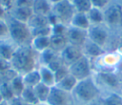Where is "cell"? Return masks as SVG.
Masks as SVG:
<instances>
[{
  "label": "cell",
  "instance_id": "obj_1",
  "mask_svg": "<svg viewBox=\"0 0 122 105\" xmlns=\"http://www.w3.org/2000/svg\"><path fill=\"white\" fill-rule=\"evenodd\" d=\"M35 52H36L30 46L17 47L12 58L10 59L11 69L21 75L36 69Z\"/></svg>",
  "mask_w": 122,
  "mask_h": 105
},
{
  "label": "cell",
  "instance_id": "obj_2",
  "mask_svg": "<svg viewBox=\"0 0 122 105\" xmlns=\"http://www.w3.org/2000/svg\"><path fill=\"white\" fill-rule=\"evenodd\" d=\"M9 27V38L17 46H30L32 35L27 23L15 20L9 14L6 17Z\"/></svg>",
  "mask_w": 122,
  "mask_h": 105
},
{
  "label": "cell",
  "instance_id": "obj_3",
  "mask_svg": "<svg viewBox=\"0 0 122 105\" xmlns=\"http://www.w3.org/2000/svg\"><path fill=\"white\" fill-rule=\"evenodd\" d=\"M71 94L80 101L89 103L93 101L99 95V89L90 76L86 79L78 81Z\"/></svg>",
  "mask_w": 122,
  "mask_h": 105
},
{
  "label": "cell",
  "instance_id": "obj_4",
  "mask_svg": "<svg viewBox=\"0 0 122 105\" xmlns=\"http://www.w3.org/2000/svg\"><path fill=\"white\" fill-rule=\"evenodd\" d=\"M51 14L54 16L57 24L66 26L71 24L72 17L75 14V10L70 0H63L57 4L52 5Z\"/></svg>",
  "mask_w": 122,
  "mask_h": 105
},
{
  "label": "cell",
  "instance_id": "obj_5",
  "mask_svg": "<svg viewBox=\"0 0 122 105\" xmlns=\"http://www.w3.org/2000/svg\"><path fill=\"white\" fill-rule=\"evenodd\" d=\"M68 69H69V74H71L73 77H75L78 81L86 79L91 75V65L86 55H83L73 64L69 66Z\"/></svg>",
  "mask_w": 122,
  "mask_h": 105
},
{
  "label": "cell",
  "instance_id": "obj_6",
  "mask_svg": "<svg viewBox=\"0 0 122 105\" xmlns=\"http://www.w3.org/2000/svg\"><path fill=\"white\" fill-rule=\"evenodd\" d=\"M47 103L49 105H74V98L71 93L52 86Z\"/></svg>",
  "mask_w": 122,
  "mask_h": 105
},
{
  "label": "cell",
  "instance_id": "obj_7",
  "mask_svg": "<svg viewBox=\"0 0 122 105\" xmlns=\"http://www.w3.org/2000/svg\"><path fill=\"white\" fill-rule=\"evenodd\" d=\"M83 55H84V53H83L82 48L72 46V45H70V44H68L67 47L59 53V56H60L62 62L67 67L73 64L75 61H77Z\"/></svg>",
  "mask_w": 122,
  "mask_h": 105
},
{
  "label": "cell",
  "instance_id": "obj_8",
  "mask_svg": "<svg viewBox=\"0 0 122 105\" xmlns=\"http://www.w3.org/2000/svg\"><path fill=\"white\" fill-rule=\"evenodd\" d=\"M66 37H67L68 43L70 45L82 48L83 45L87 41L88 31L77 29L74 27H71V28H68V30H67Z\"/></svg>",
  "mask_w": 122,
  "mask_h": 105
},
{
  "label": "cell",
  "instance_id": "obj_9",
  "mask_svg": "<svg viewBox=\"0 0 122 105\" xmlns=\"http://www.w3.org/2000/svg\"><path fill=\"white\" fill-rule=\"evenodd\" d=\"M104 20L110 25H117L122 22V10L118 5L109 7L103 13Z\"/></svg>",
  "mask_w": 122,
  "mask_h": 105
},
{
  "label": "cell",
  "instance_id": "obj_10",
  "mask_svg": "<svg viewBox=\"0 0 122 105\" xmlns=\"http://www.w3.org/2000/svg\"><path fill=\"white\" fill-rule=\"evenodd\" d=\"M8 14L14 18L17 21L28 23L30 18L32 16L33 11L31 8H25V7H12L9 11Z\"/></svg>",
  "mask_w": 122,
  "mask_h": 105
},
{
  "label": "cell",
  "instance_id": "obj_11",
  "mask_svg": "<svg viewBox=\"0 0 122 105\" xmlns=\"http://www.w3.org/2000/svg\"><path fill=\"white\" fill-rule=\"evenodd\" d=\"M88 37L92 42L102 47L106 43L108 33L104 29L100 27H90L88 30Z\"/></svg>",
  "mask_w": 122,
  "mask_h": 105
},
{
  "label": "cell",
  "instance_id": "obj_12",
  "mask_svg": "<svg viewBox=\"0 0 122 105\" xmlns=\"http://www.w3.org/2000/svg\"><path fill=\"white\" fill-rule=\"evenodd\" d=\"M66 34L63 33H51L50 36V49L53 52L60 53L68 45Z\"/></svg>",
  "mask_w": 122,
  "mask_h": 105
},
{
  "label": "cell",
  "instance_id": "obj_13",
  "mask_svg": "<svg viewBox=\"0 0 122 105\" xmlns=\"http://www.w3.org/2000/svg\"><path fill=\"white\" fill-rule=\"evenodd\" d=\"M16 48L17 46L10 39L0 40V57L10 62Z\"/></svg>",
  "mask_w": 122,
  "mask_h": 105
},
{
  "label": "cell",
  "instance_id": "obj_14",
  "mask_svg": "<svg viewBox=\"0 0 122 105\" xmlns=\"http://www.w3.org/2000/svg\"><path fill=\"white\" fill-rule=\"evenodd\" d=\"M31 9H32L33 14L49 16L51 12L52 6L51 5L49 0H34Z\"/></svg>",
  "mask_w": 122,
  "mask_h": 105
},
{
  "label": "cell",
  "instance_id": "obj_15",
  "mask_svg": "<svg viewBox=\"0 0 122 105\" xmlns=\"http://www.w3.org/2000/svg\"><path fill=\"white\" fill-rule=\"evenodd\" d=\"M22 78H23V82L25 84V87L34 88L37 84H39L41 82L39 69H34V70L23 74Z\"/></svg>",
  "mask_w": 122,
  "mask_h": 105
},
{
  "label": "cell",
  "instance_id": "obj_16",
  "mask_svg": "<svg viewBox=\"0 0 122 105\" xmlns=\"http://www.w3.org/2000/svg\"><path fill=\"white\" fill-rule=\"evenodd\" d=\"M71 27L77 28V29H81V30H85L88 31L90 29L91 23L88 19L87 13H79V12H75L74 16L72 17V20L71 22Z\"/></svg>",
  "mask_w": 122,
  "mask_h": 105
},
{
  "label": "cell",
  "instance_id": "obj_17",
  "mask_svg": "<svg viewBox=\"0 0 122 105\" xmlns=\"http://www.w3.org/2000/svg\"><path fill=\"white\" fill-rule=\"evenodd\" d=\"M77 82H78V80L75 77H73L71 74H69L64 78H62L60 81H58L54 86H56L57 88L63 90V91H66V92H69V93H72V91L74 90Z\"/></svg>",
  "mask_w": 122,
  "mask_h": 105
},
{
  "label": "cell",
  "instance_id": "obj_18",
  "mask_svg": "<svg viewBox=\"0 0 122 105\" xmlns=\"http://www.w3.org/2000/svg\"><path fill=\"white\" fill-rule=\"evenodd\" d=\"M30 47L36 52H42L50 48V36H36L32 38Z\"/></svg>",
  "mask_w": 122,
  "mask_h": 105
},
{
  "label": "cell",
  "instance_id": "obj_19",
  "mask_svg": "<svg viewBox=\"0 0 122 105\" xmlns=\"http://www.w3.org/2000/svg\"><path fill=\"white\" fill-rule=\"evenodd\" d=\"M27 25L30 30L38 29L41 27H46V26H51L50 24L48 16H42V15H37V14H32V16L30 18L28 21Z\"/></svg>",
  "mask_w": 122,
  "mask_h": 105
},
{
  "label": "cell",
  "instance_id": "obj_20",
  "mask_svg": "<svg viewBox=\"0 0 122 105\" xmlns=\"http://www.w3.org/2000/svg\"><path fill=\"white\" fill-rule=\"evenodd\" d=\"M51 87H50L42 82H40L33 88V91H34L35 95L39 102H47L48 97L51 93Z\"/></svg>",
  "mask_w": 122,
  "mask_h": 105
},
{
  "label": "cell",
  "instance_id": "obj_21",
  "mask_svg": "<svg viewBox=\"0 0 122 105\" xmlns=\"http://www.w3.org/2000/svg\"><path fill=\"white\" fill-rule=\"evenodd\" d=\"M39 72H40V77H41L42 83H44L50 87H52L55 85L54 74L47 66H41L39 68Z\"/></svg>",
  "mask_w": 122,
  "mask_h": 105
},
{
  "label": "cell",
  "instance_id": "obj_22",
  "mask_svg": "<svg viewBox=\"0 0 122 105\" xmlns=\"http://www.w3.org/2000/svg\"><path fill=\"white\" fill-rule=\"evenodd\" d=\"M9 83H10V88H11L15 97H19L21 95V94L23 93L24 89L26 88L25 84L23 82V78H22L21 74L15 75Z\"/></svg>",
  "mask_w": 122,
  "mask_h": 105
},
{
  "label": "cell",
  "instance_id": "obj_23",
  "mask_svg": "<svg viewBox=\"0 0 122 105\" xmlns=\"http://www.w3.org/2000/svg\"><path fill=\"white\" fill-rule=\"evenodd\" d=\"M82 51H83L84 54L86 53L89 56H98V55H100L102 53L101 47L96 45V44H94L91 40L90 41H86V43L82 47Z\"/></svg>",
  "mask_w": 122,
  "mask_h": 105
},
{
  "label": "cell",
  "instance_id": "obj_24",
  "mask_svg": "<svg viewBox=\"0 0 122 105\" xmlns=\"http://www.w3.org/2000/svg\"><path fill=\"white\" fill-rule=\"evenodd\" d=\"M19 97L24 102H26L28 105H35V104H37L39 102L38 99H37V97H36V95H35V93L33 91V88L26 87Z\"/></svg>",
  "mask_w": 122,
  "mask_h": 105
},
{
  "label": "cell",
  "instance_id": "obj_25",
  "mask_svg": "<svg viewBox=\"0 0 122 105\" xmlns=\"http://www.w3.org/2000/svg\"><path fill=\"white\" fill-rule=\"evenodd\" d=\"M58 57H59V53L53 52L49 48L46 51L40 52V62L42 63L41 66H48L50 63H51Z\"/></svg>",
  "mask_w": 122,
  "mask_h": 105
},
{
  "label": "cell",
  "instance_id": "obj_26",
  "mask_svg": "<svg viewBox=\"0 0 122 105\" xmlns=\"http://www.w3.org/2000/svg\"><path fill=\"white\" fill-rule=\"evenodd\" d=\"M71 3L75 10V12L79 13H88L92 8L91 0H73L71 1Z\"/></svg>",
  "mask_w": 122,
  "mask_h": 105
},
{
  "label": "cell",
  "instance_id": "obj_27",
  "mask_svg": "<svg viewBox=\"0 0 122 105\" xmlns=\"http://www.w3.org/2000/svg\"><path fill=\"white\" fill-rule=\"evenodd\" d=\"M87 16L90 23H92V24H99L104 21L103 13L100 11L99 9H96V8H92L90 11L87 13Z\"/></svg>",
  "mask_w": 122,
  "mask_h": 105
},
{
  "label": "cell",
  "instance_id": "obj_28",
  "mask_svg": "<svg viewBox=\"0 0 122 105\" xmlns=\"http://www.w3.org/2000/svg\"><path fill=\"white\" fill-rule=\"evenodd\" d=\"M100 105H122V96L117 94H112L105 97Z\"/></svg>",
  "mask_w": 122,
  "mask_h": 105
},
{
  "label": "cell",
  "instance_id": "obj_29",
  "mask_svg": "<svg viewBox=\"0 0 122 105\" xmlns=\"http://www.w3.org/2000/svg\"><path fill=\"white\" fill-rule=\"evenodd\" d=\"M0 92H1V94L4 98V100H6V101H10L12 98L15 97L13 94V92L10 86V83L0 84Z\"/></svg>",
  "mask_w": 122,
  "mask_h": 105
},
{
  "label": "cell",
  "instance_id": "obj_30",
  "mask_svg": "<svg viewBox=\"0 0 122 105\" xmlns=\"http://www.w3.org/2000/svg\"><path fill=\"white\" fill-rule=\"evenodd\" d=\"M100 77L107 85H109L111 87H117V85H118V80H117L116 76L112 74L103 73V74H101Z\"/></svg>",
  "mask_w": 122,
  "mask_h": 105
},
{
  "label": "cell",
  "instance_id": "obj_31",
  "mask_svg": "<svg viewBox=\"0 0 122 105\" xmlns=\"http://www.w3.org/2000/svg\"><path fill=\"white\" fill-rule=\"evenodd\" d=\"M9 38V27L6 19H0V40Z\"/></svg>",
  "mask_w": 122,
  "mask_h": 105
},
{
  "label": "cell",
  "instance_id": "obj_32",
  "mask_svg": "<svg viewBox=\"0 0 122 105\" xmlns=\"http://www.w3.org/2000/svg\"><path fill=\"white\" fill-rule=\"evenodd\" d=\"M53 74H54L55 84H56L58 81H60L62 78H64L66 75L69 74V69H68V67H67L66 65H64V66H62L61 68H59L57 71H55Z\"/></svg>",
  "mask_w": 122,
  "mask_h": 105
},
{
  "label": "cell",
  "instance_id": "obj_33",
  "mask_svg": "<svg viewBox=\"0 0 122 105\" xmlns=\"http://www.w3.org/2000/svg\"><path fill=\"white\" fill-rule=\"evenodd\" d=\"M34 0H14L13 7H25L31 8Z\"/></svg>",
  "mask_w": 122,
  "mask_h": 105
},
{
  "label": "cell",
  "instance_id": "obj_34",
  "mask_svg": "<svg viewBox=\"0 0 122 105\" xmlns=\"http://www.w3.org/2000/svg\"><path fill=\"white\" fill-rule=\"evenodd\" d=\"M10 69H11L10 62L0 57V73L5 72V71H8V70H10Z\"/></svg>",
  "mask_w": 122,
  "mask_h": 105
},
{
  "label": "cell",
  "instance_id": "obj_35",
  "mask_svg": "<svg viewBox=\"0 0 122 105\" xmlns=\"http://www.w3.org/2000/svg\"><path fill=\"white\" fill-rule=\"evenodd\" d=\"M91 2L92 5V8L101 9L106 6V4L108 3V0H91Z\"/></svg>",
  "mask_w": 122,
  "mask_h": 105
},
{
  "label": "cell",
  "instance_id": "obj_36",
  "mask_svg": "<svg viewBox=\"0 0 122 105\" xmlns=\"http://www.w3.org/2000/svg\"><path fill=\"white\" fill-rule=\"evenodd\" d=\"M14 0H0V5L4 7L8 11L13 7Z\"/></svg>",
  "mask_w": 122,
  "mask_h": 105
},
{
  "label": "cell",
  "instance_id": "obj_37",
  "mask_svg": "<svg viewBox=\"0 0 122 105\" xmlns=\"http://www.w3.org/2000/svg\"><path fill=\"white\" fill-rule=\"evenodd\" d=\"M10 102V105H28L26 102H24L20 97H14Z\"/></svg>",
  "mask_w": 122,
  "mask_h": 105
},
{
  "label": "cell",
  "instance_id": "obj_38",
  "mask_svg": "<svg viewBox=\"0 0 122 105\" xmlns=\"http://www.w3.org/2000/svg\"><path fill=\"white\" fill-rule=\"evenodd\" d=\"M7 15H8V10L0 5V19H6Z\"/></svg>",
  "mask_w": 122,
  "mask_h": 105
},
{
  "label": "cell",
  "instance_id": "obj_39",
  "mask_svg": "<svg viewBox=\"0 0 122 105\" xmlns=\"http://www.w3.org/2000/svg\"><path fill=\"white\" fill-rule=\"evenodd\" d=\"M49 1H50V3H51L52 5H54V4H57V3L61 2V1H63V0H49Z\"/></svg>",
  "mask_w": 122,
  "mask_h": 105
},
{
  "label": "cell",
  "instance_id": "obj_40",
  "mask_svg": "<svg viewBox=\"0 0 122 105\" xmlns=\"http://www.w3.org/2000/svg\"><path fill=\"white\" fill-rule=\"evenodd\" d=\"M0 105H10V102H9V101H6V100H4L2 103H0Z\"/></svg>",
  "mask_w": 122,
  "mask_h": 105
},
{
  "label": "cell",
  "instance_id": "obj_41",
  "mask_svg": "<svg viewBox=\"0 0 122 105\" xmlns=\"http://www.w3.org/2000/svg\"><path fill=\"white\" fill-rule=\"evenodd\" d=\"M35 105H49L47 102H38L37 104H35Z\"/></svg>",
  "mask_w": 122,
  "mask_h": 105
},
{
  "label": "cell",
  "instance_id": "obj_42",
  "mask_svg": "<svg viewBox=\"0 0 122 105\" xmlns=\"http://www.w3.org/2000/svg\"><path fill=\"white\" fill-rule=\"evenodd\" d=\"M3 101H4V98H3L2 94H1V92H0V103H2Z\"/></svg>",
  "mask_w": 122,
  "mask_h": 105
},
{
  "label": "cell",
  "instance_id": "obj_43",
  "mask_svg": "<svg viewBox=\"0 0 122 105\" xmlns=\"http://www.w3.org/2000/svg\"><path fill=\"white\" fill-rule=\"evenodd\" d=\"M70 1H71H71H73V0H70Z\"/></svg>",
  "mask_w": 122,
  "mask_h": 105
}]
</instances>
